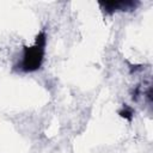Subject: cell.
Returning <instances> with one entry per match:
<instances>
[{
	"instance_id": "cell-3",
	"label": "cell",
	"mask_w": 153,
	"mask_h": 153,
	"mask_svg": "<svg viewBox=\"0 0 153 153\" xmlns=\"http://www.w3.org/2000/svg\"><path fill=\"white\" fill-rule=\"evenodd\" d=\"M134 114H135L134 109H133L131 106L127 105V104H123V106H122L121 110L118 111V115H120L122 118H124V120H127V121H129V122L133 120Z\"/></svg>"
},
{
	"instance_id": "cell-1",
	"label": "cell",
	"mask_w": 153,
	"mask_h": 153,
	"mask_svg": "<svg viewBox=\"0 0 153 153\" xmlns=\"http://www.w3.org/2000/svg\"><path fill=\"white\" fill-rule=\"evenodd\" d=\"M45 45L47 33L45 30H41L35 38V43L23 48L20 60L14 65V68L23 73H32L41 69L45 56Z\"/></svg>"
},
{
	"instance_id": "cell-2",
	"label": "cell",
	"mask_w": 153,
	"mask_h": 153,
	"mask_svg": "<svg viewBox=\"0 0 153 153\" xmlns=\"http://www.w3.org/2000/svg\"><path fill=\"white\" fill-rule=\"evenodd\" d=\"M139 1L121 0V1H100L99 6L105 14H114L116 12H131L137 8Z\"/></svg>"
}]
</instances>
